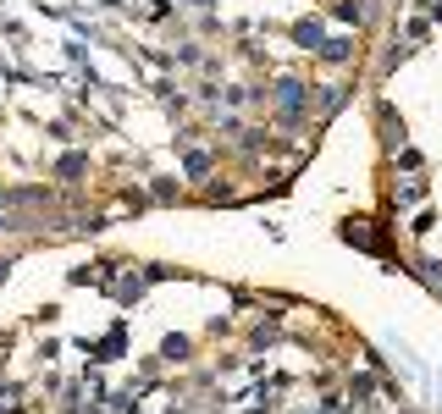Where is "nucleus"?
<instances>
[{
	"label": "nucleus",
	"instance_id": "f257e3e1",
	"mask_svg": "<svg viewBox=\"0 0 442 414\" xmlns=\"http://www.w3.org/2000/svg\"><path fill=\"white\" fill-rule=\"evenodd\" d=\"M189 171H194V177H205V171H211V155H205V149H194V155H189Z\"/></svg>",
	"mask_w": 442,
	"mask_h": 414
},
{
	"label": "nucleus",
	"instance_id": "f03ea898",
	"mask_svg": "<svg viewBox=\"0 0 442 414\" xmlns=\"http://www.w3.org/2000/svg\"><path fill=\"white\" fill-rule=\"evenodd\" d=\"M398 199H403V205H421L426 188H421V183H403V188H398Z\"/></svg>",
	"mask_w": 442,
	"mask_h": 414
}]
</instances>
